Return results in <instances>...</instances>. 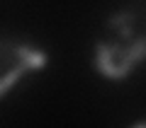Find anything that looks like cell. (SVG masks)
<instances>
[{"label":"cell","instance_id":"obj_2","mask_svg":"<svg viewBox=\"0 0 146 128\" xmlns=\"http://www.w3.org/2000/svg\"><path fill=\"white\" fill-rule=\"evenodd\" d=\"M46 53L36 46L20 44L15 39L0 36V99L12 89L17 80L29 70H42L46 65Z\"/></svg>","mask_w":146,"mask_h":128},{"label":"cell","instance_id":"obj_1","mask_svg":"<svg viewBox=\"0 0 146 128\" xmlns=\"http://www.w3.org/2000/svg\"><path fill=\"white\" fill-rule=\"evenodd\" d=\"M146 56V36L134 39H112L95 44V65L98 72L107 80H124L134 72V68Z\"/></svg>","mask_w":146,"mask_h":128},{"label":"cell","instance_id":"obj_3","mask_svg":"<svg viewBox=\"0 0 146 128\" xmlns=\"http://www.w3.org/2000/svg\"><path fill=\"white\" fill-rule=\"evenodd\" d=\"M139 22H141V15L134 10H122L117 12V15H112L107 20V27L110 29H115L117 39H134V36H139Z\"/></svg>","mask_w":146,"mask_h":128}]
</instances>
